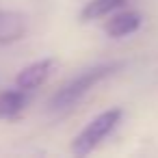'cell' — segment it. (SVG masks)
Wrapping results in <instances>:
<instances>
[{
  "mask_svg": "<svg viewBox=\"0 0 158 158\" xmlns=\"http://www.w3.org/2000/svg\"><path fill=\"white\" fill-rule=\"evenodd\" d=\"M128 2V0H91V2H87V7L80 11V20L82 22H91V20H98L119 7H123Z\"/></svg>",
  "mask_w": 158,
  "mask_h": 158,
  "instance_id": "52a82bcc",
  "label": "cell"
},
{
  "mask_svg": "<svg viewBox=\"0 0 158 158\" xmlns=\"http://www.w3.org/2000/svg\"><path fill=\"white\" fill-rule=\"evenodd\" d=\"M141 22H143L141 13H136V11H123V13H117L115 18H110L106 22L104 31H106L108 37L119 39V37H126V35H132L134 31H139Z\"/></svg>",
  "mask_w": 158,
  "mask_h": 158,
  "instance_id": "5b68a950",
  "label": "cell"
},
{
  "mask_svg": "<svg viewBox=\"0 0 158 158\" xmlns=\"http://www.w3.org/2000/svg\"><path fill=\"white\" fill-rule=\"evenodd\" d=\"M28 22L26 15L18 11H0V46L20 41L26 35Z\"/></svg>",
  "mask_w": 158,
  "mask_h": 158,
  "instance_id": "277c9868",
  "label": "cell"
},
{
  "mask_svg": "<svg viewBox=\"0 0 158 158\" xmlns=\"http://www.w3.org/2000/svg\"><path fill=\"white\" fill-rule=\"evenodd\" d=\"M28 102V91L24 89H13V91H2L0 93V119H7L18 115Z\"/></svg>",
  "mask_w": 158,
  "mask_h": 158,
  "instance_id": "8992f818",
  "label": "cell"
},
{
  "mask_svg": "<svg viewBox=\"0 0 158 158\" xmlns=\"http://www.w3.org/2000/svg\"><path fill=\"white\" fill-rule=\"evenodd\" d=\"M121 117H123V110L121 108H110V110H104L102 115H98L95 119H91L87 123V128L82 132H78L76 139L72 141V152L76 156L91 154L117 128V123L121 121Z\"/></svg>",
  "mask_w": 158,
  "mask_h": 158,
  "instance_id": "7a4b0ae2",
  "label": "cell"
},
{
  "mask_svg": "<svg viewBox=\"0 0 158 158\" xmlns=\"http://www.w3.org/2000/svg\"><path fill=\"white\" fill-rule=\"evenodd\" d=\"M117 69H121V63H106V65H100V67H93V69L82 72L78 78H74L72 82H67L63 89L56 91V95H54L52 102H50V106H52L54 110L74 106V104H76L78 100H82L98 82H102L104 78H108V76L115 74Z\"/></svg>",
  "mask_w": 158,
  "mask_h": 158,
  "instance_id": "6da1fadb",
  "label": "cell"
},
{
  "mask_svg": "<svg viewBox=\"0 0 158 158\" xmlns=\"http://www.w3.org/2000/svg\"><path fill=\"white\" fill-rule=\"evenodd\" d=\"M54 65H56L54 59H41V61H35V63L26 65L18 74V78H15V87H20L24 91H31V89L41 87L48 80V76L52 74Z\"/></svg>",
  "mask_w": 158,
  "mask_h": 158,
  "instance_id": "3957f363",
  "label": "cell"
}]
</instances>
